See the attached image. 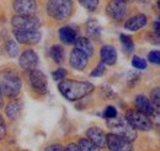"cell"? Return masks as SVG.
Instances as JSON below:
<instances>
[{"instance_id": "cell-16", "label": "cell", "mask_w": 160, "mask_h": 151, "mask_svg": "<svg viewBox=\"0 0 160 151\" xmlns=\"http://www.w3.org/2000/svg\"><path fill=\"white\" fill-rule=\"evenodd\" d=\"M86 135H88V139L91 143H94L98 148H105L106 146V134L103 133L102 129L98 128V127H92L88 130Z\"/></svg>"}, {"instance_id": "cell-18", "label": "cell", "mask_w": 160, "mask_h": 151, "mask_svg": "<svg viewBox=\"0 0 160 151\" xmlns=\"http://www.w3.org/2000/svg\"><path fill=\"white\" fill-rule=\"evenodd\" d=\"M22 108H23V105L22 102L19 101V100H15V101H11L8 103L6 108H5V113H6V117L11 120H16L19 119V117L22 113Z\"/></svg>"}, {"instance_id": "cell-39", "label": "cell", "mask_w": 160, "mask_h": 151, "mask_svg": "<svg viewBox=\"0 0 160 151\" xmlns=\"http://www.w3.org/2000/svg\"><path fill=\"white\" fill-rule=\"evenodd\" d=\"M120 1H123V2H127L128 0H120Z\"/></svg>"}, {"instance_id": "cell-34", "label": "cell", "mask_w": 160, "mask_h": 151, "mask_svg": "<svg viewBox=\"0 0 160 151\" xmlns=\"http://www.w3.org/2000/svg\"><path fill=\"white\" fill-rule=\"evenodd\" d=\"M44 151H64V148L59 144H52V145L47 146Z\"/></svg>"}, {"instance_id": "cell-13", "label": "cell", "mask_w": 160, "mask_h": 151, "mask_svg": "<svg viewBox=\"0 0 160 151\" xmlns=\"http://www.w3.org/2000/svg\"><path fill=\"white\" fill-rule=\"evenodd\" d=\"M136 107H137V110L139 112L144 113L145 115H148V117L158 115V112H159V110L144 95H139V96L136 97Z\"/></svg>"}, {"instance_id": "cell-23", "label": "cell", "mask_w": 160, "mask_h": 151, "mask_svg": "<svg viewBox=\"0 0 160 151\" xmlns=\"http://www.w3.org/2000/svg\"><path fill=\"white\" fill-rule=\"evenodd\" d=\"M121 44H122V49H123V53L126 54H131L134 49V43L132 41V38L127 35H121L120 36Z\"/></svg>"}, {"instance_id": "cell-5", "label": "cell", "mask_w": 160, "mask_h": 151, "mask_svg": "<svg viewBox=\"0 0 160 151\" xmlns=\"http://www.w3.org/2000/svg\"><path fill=\"white\" fill-rule=\"evenodd\" d=\"M126 119L129 122V124L138 130H152L153 129V122L150 118L144 113L139 112L138 110H128L126 114Z\"/></svg>"}, {"instance_id": "cell-36", "label": "cell", "mask_w": 160, "mask_h": 151, "mask_svg": "<svg viewBox=\"0 0 160 151\" xmlns=\"http://www.w3.org/2000/svg\"><path fill=\"white\" fill-rule=\"evenodd\" d=\"M154 31H155V35L159 36V33H160V20L159 19H157L155 22H154Z\"/></svg>"}, {"instance_id": "cell-31", "label": "cell", "mask_w": 160, "mask_h": 151, "mask_svg": "<svg viewBox=\"0 0 160 151\" xmlns=\"http://www.w3.org/2000/svg\"><path fill=\"white\" fill-rule=\"evenodd\" d=\"M117 115V110L113 107V106H108L106 107V110L103 111V117L106 119H111V118H115Z\"/></svg>"}, {"instance_id": "cell-25", "label": "cell", "mask_w": 160, "mask_h": 151, "mask_svg": "<svg viewBox=\"0 0 160 151\" xmlns=\"http://www.w3.org/2000/svg\"><path fill=\"white\" fill-rule=\"evenodd\" d=\"M79 150L80 151H100V148H98L94 143H91L89 139H80L79 140Z\"/></svg>"}, {"instance_id": "cell-7", "label": "cell", "mask_w": 160, "mask_h": 151, "mask_svg": "<svg viewBox=\"0 0 160 151\" xmlns=\"http://www.w3.org/2000/svg\"><path fill=\"white\" fill-rule=\"evenodd\" d=\"M30 84H31V87L35 92L40 95L47 94V89H48L47 77L41 70L33 69L30 71Z\"/></svg>"}, {"instance_id": "cell-1", "label": "cell", "mask_w": 160, "mask_h": 151, "mask_svg": "<svg viewBox=\"0 0 160 151\" xmlns=\"http://www.w3.org/2000/svg\"><path fill=\"white\" fill-rule=\"evenodd\" d=\"M59 92L68 101H78L88 95H90L95 86L88 81H75V80H62L58 85Z\"/></svg>"}, {"instance_id": "cell-10", "label": "cell", "mask_w": 160, "mask_h": 151, "mask_svg": "<svg viewBox=\"0 0 160 151\" xmlns=\"http://www.w3.org/2000/svg\"><path fill=\"white\" fill-rule=\"evenodd\" d=\"M14 36L16 38L18 42H20L22 44H37L42 38V33L38 30H33V31H26V30H15L12 31Z\"/></svg>"}, {"instance_id": "cell-14", "label": "cell", "mask_w": 160, "mask_h": 151, "mask_svg": "<svg viewBox=\"0 0 160 151\" xmlns=\"http://www.w3.org/2000/svg\"><path fill=\"white\" fill-rule=\"evenodd\" d=\"M88 60H89V57L85 53H82L81 51L77 49V48H74L70 53V57H69V64L73 69L81 71L86 68Z\"/></svg>"}, {"instance_id": "cell-26", "label": "cell", "mask_w": 160, "mask_h": 151, "mask_svg": "<svg viewBox=\"0 0 160 151\" xmlns=\"http://www.w3.org/2000/svg\"><path fill=\"white\" fill-rule=\"evenodd\" d=\"M80 2V5L84 7V9H86L88 11H95L96 9H98V6H99V0H78Z\"/></svg>"}, {"instance_id": "cell-35", "label": "cell", "mask_w": 160, "mask_h": 151, "mask_svg": "<svg viewBox=\"0 0 160 151\" xmlns=\"http://www.w3.org/2000/svg\"><path fill=\"white\" fill-rule=\"evenodd\" d=\"M64 151H80V150H79L78 144H75V143H70V144H68V145L64 148Z\"/></svg>"}, {"instance_id": "cell-30", "label": "cell", "mask_w": 160, "mask_h": 151, "mask_svg": "<svg viewBox=\"0 0 160 151\" xmlns=\"http://www.w3.org/2000/svg\"><path fill=\"white\" fill-rule=\"evenodd\" d=\"M65 75H67V70L63 69V68H59V69H57L56 71L52 73V76H53V79H54L56 81H62V80H64V79H65Z\"/></svg>"}, {"instance_id": "cell-33", "label": "cell", "mask_w": 160, "mask_h": 151, "mask_svg": "<svg viewBox=\"0 0 160 151\" xmlns=\"http://www.w3.org/2000/svg\"><path fill=\"white\" fill-rule=\"evenodd\" d=\"M6 135V124H5V120L2 118V115L0 114V140L4 139Z\"/></svg>"}, {"instance_id": "cell-19", "label": "cell", "mask_w": 160, "mask_h": 151, "mask_svg": "<svg viewBox=\"0 0 160 151\" xmlns=\"http://www.w3.org/2000/svg\"><path fill=\"white\" fill-rule=\"evenodd\" d=\"M59 38L67 46L74 44L75 41L78 39V32L74 28H72L70 26H64L59 30Z\"/></svg>"}, {"instance_id": "cell-17", "label": "cell", "mask_w": 160, "mask_h": 151, "mask_svg": "<svg viewBox=\"0 0 160 151\" xmlns=\"http://www.w3.org/2000/svg\"><path fill=\"white\" fill-rule=\"evenodd\" d=\"M148 23V17L147 15L144 14H138L133 17H131L129 20L126 21L124 23V28L128 30V31H132V32H136L140 28H143L145 25Z\"/></svg>"}, {"instance_id": "cell-11", "label": "cell", "mask_w": 160, "mask_h": 151, "mask_svg": "<svg viewBox=\"0 0 160 151\" xmlns=\"http://www.w3.org/2000/svg\"><path fill=\"white\" fill-rule=\"evenodd\" d=\"M107 14L115 21H122L127 15V5L120 0H111L107 5Z\"/></svg>"}, {"instance_id": "cell-15", "label": "cell", "mask_w": 160, "mask_h": 151, "mask_svg": "<svg viewBox=\"0 0 160 151\" xmlns=\"http://www.w3.org/2000/svg\"><path fill=\"white\" fill-rule=\"evenodd\" d=\"M100 58L101 63H103L105 65H113L117 61V51L115 47L106 44L102 46L100 49Z\"/></svg>"}, {"instance_id": "cell-2", "label": "cell", "mask_w": 160, "mask_h": 151, "mask_svg": "<svg viewBox=\"0 0 160 151\" xmlns=\"http://www.w3.org/2000/svg\"><path fill=\"white\" fill-rule=\"evenodd\" d=\"M107 127L112 130L113 134L118 135V136L128 140V141H131V143L137 139L136 129L129 124V122L124 117L116 115L115 118L107 119Z\"/></svg>"}, {"instance_id": "cell-12", "label": "cell", "mask_w": 160, "mask_h": 151, "mask_svg": "<svg viewBox=\"0 0 160 151\" xmlns=\"http://www.w3.org/2000/svg\"><path fill=\"white\" fill-rule=\"evenodd\" d=\"M19 64H20L21 69L25 71H31L33 69H36L37 64H38V56L33 49H26L19 59Z\"/></svg>"}, {"instance_id": "cell-27", "label": "cell", "mask_w": 160, "mask_h": 151, "mask_svg": "<svg viewBox=\"0 0 160 151\" xmlns=\"http://www.w3.org/2000/svg\"><path fill=\"white\" fill-rule=\"evenodd\" d=\"M132 65L136 69L144 70V69H147V60H144L143 58L138 57V56H134L133 59H132Z\"/></svg>"}, {"instance_id": "cell-37", "label": "cell", "mask_w": 160, "mask_h": 151, "mask_svg": "<svg viewBox=\"0 0 160 151\" xmlns=\"http://www.w3.org/2000/svg\"><path fill=\"white\" fill-rule=\"evenodd\" d=\"M4 103V97H2V92H1V89H0V107L2 106Z\"/></svg>"}, {"instance_id": "cell-32", "label": "cell", "mask_w": 160, "mask_h": 151, "mask_svg": "<svg viewBox=\"0 0 160 151\" xmlns=\"http://www.w3.org/2000/svg\"><path fill=\"white\" fill-rule=\"evenodd\" d=\"M148 60L153 64H159L160 63V52L159 51H152L148 54Z\"/></svg>"}, {"instance_id": "cell-29", "label": "cell", "mask_w": 160, "mask_h": 151, "mask_svg": "<svg viewBox=\"0 0 160 151\" xmlns=\"http://www.w3.org/2000/svg\"><path fill=\"white\" fill-rule=\"evenodd\" d=\"M150 102L159 110L160 107V91L159 89L157 87V89H154L153 91H152V94H150Z\"/></svg>"}, {"instance_id": "cell-24", "label": "cell", "mask_w": 160, "mask_h": 151, "mask_svg": "<svg viewBox=\"0 0 160 151\" xmlns=\"http://www.w3.org/2000/svg\"><path fill=\"white\" fill-rule=\"evenodd\" d=\"M5 51L6 53L9 54V57L15 58L19 54V46L16 43V41L14 39H9L6 43H5Z\"/></svg>"}, {"instance_id": "cell-38", "label": "cell", "mask_w": 160, "mask_h": 151, "mask_svg": "<svg viewBox=\"0 0 160 151\" xmlns=\"http://www.w3.org/2000/svg\"><path fill=\"white\" fill-rule=\"evenodd\" d=\"M138 1H139V2H148L149 0H138Z\"/></svg>"}, {"instance_id": "cell-21", "label": "cell", "mask_w": 160, "mask_h": 151, "mask_svg": "<svg viewBox=\"0 0 160 151\" xmlns=\"http://www.w3.org/2000/svg\"><path fill=\"white\" fill-rule=\"evenodd\" d=\"M75 48L81 51L82 53H85L88 57H91L94 54V47L91 44V42L85 37H80L75 41Z\"/></svg>"}, {"instance_id": "cell-3", "label": "cell", "mask_w": 160, "mask_h": 151, "mask_svg": "<svg viewBox=\"0 0 160 151\" xmlns=\"http://www.w3.org/2000/svg\"><path fill=\"white\" fill-rule=\"evenodd\" d=\"M73 6L72 0H49L47 4V12L52 19L63 21L70 17Z\"/></svg>"}, {"instance_id": "cell-8", "label": "cell", "mask_w": 160, "mask_h": 151, "mask_svg": "<svg viewBox=\"0 0 160 151\" xmlns=\"http://www.w3.org/2000/svg\"><path fill=\"white\" fill-rule=\"evenodd\" d=\"M12 7L16 15L20 16H33L38 10L36 0H15Z\"/></svg>"}, {"instance_id": "cell-22", "label": "cell", "mask_w": 160, "mask_h": 151, "mask_svg": "<svg viewBox=\"0 0 160 151\" xmlns=\"http://www.w3.org/2000/svg\"><path fill=\"white\" fill-rule=\"evenodd\" d=\"M49 57L52 58L53 61H56L57 64H60L64 60V49L59 44H54L49 49Z\"/></svg>"}, {"instance_id": "cell-9", "label": "cell", "mask_w": 160, "mask_h": 151, "mask_svg": "<svg viewBox=\"0 0 160 151\" xmlns=\"http://www.w3.org/2000/svg\"><path fill=\"white\" fill-rule=\"evenodd\" d=\"M106 146L111 151H132V143L111 133L106 135Z\"/></svg>"}, {"instance_id": "cell-4", "label": "cell", "mask_w": 160, "mask_h": 151, "mask_svg": "<svg viewBox=\"0 0 160 151\" xmlns=\"http://www.w3.org/2000/svg\"><path fill=\"white\" fill-rule=\"evenodd\" d=\"M21 79L14 71H5L0 79V89L2 95L10 98H15L21 91Z\"/></svg>"}, {"instance_id": "cell-28", "label": "cell", "mask_w": 160, "mask_h": 151, "mask_svg": "<svg viewBox=\"0 0 160 151\" xmlns=\"http://www.w3.org/2000/svg\"><path fill=\"white\" fill-rule=\"evenodd\" d=\"M105 73H106V65H105L103 63H100V64L90 73V76H91V77H99V76L105 75Z\"/></svg>"}, {"instance_id": "cell-6", "label": "cell", "mask_w": 160, "mask_h": 151, "mask_svg": "<svg viewBox=\"0 0 160 151\" xmlns=\"http://www.w3.org/2000/svg\"><path fill=\"white\" fill-rule=\"evenodd\" d=\"M11 25L15 30H26V31H33L38 30L41 27L40 20L35 16H20L16 15L11 19Z\"/></svg>"}, {"instance_id": "cell-20", "label": "cell", "mask_w": 160, "mask_h": 151, "mask_svg": "<svg viewBox=\"0 0 160 151\" xmlns=\"http://www.w3.org/2000/svg\"><path fill=\"white\" fill-rule=\"evenodd\" d=\"M85 28H86V33L90 38H94V39H98L101 36V26L99 23V21L95 19H90L88 20L86 25H85Z\"/></svg>"}]
</instances>
